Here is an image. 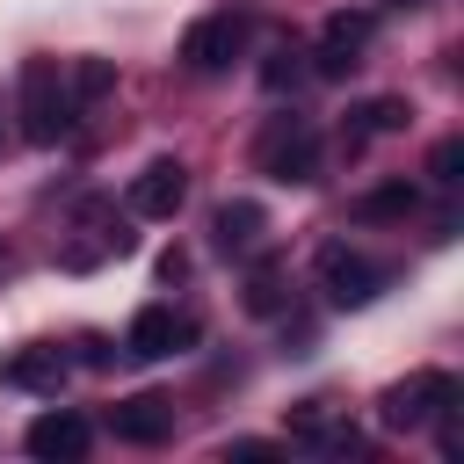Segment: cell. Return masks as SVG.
<instances>
[{"instance_id":"6da1fadb","label":"cell","mask_w":464,"mask_h":464,"mask_svg":"<svg viewBox=\"0 0 464 464\" xmlns=\"http://www.w3.org/2000/svg\"><path fill=\"white\" fill-rule=\"evenodd\" d=\"M72 116H80V102H72L65 72H58L51 58H29V65H22V138H29V145H58V138L72 130Z\"/></svg>"},{"instance_id":"7a4b0ae2","label":"cell","mask_w":464,"mask_h":464,"mask_svg":"<svg viewBox=\"0 0 464 464\" xmlns=\"http://www.w3.org/2000/svg\"><path fill=\"white\" fill-rule=\"evenodd\" d=\"M254 167H261L268 181H312V174H319V130L297 123V116H276V123L261 130V145H254Z\"/></svg>"},{"instance_id":"3957f363","label":"cell","mask_w":464,"mask_h":464,"mask_svg":"<svg viewBox=\"0 0 464 464\" xmlns=\"http://www.w3.org/2000/svg\"><path fill=\"white\" fill-rule=\"evenodd\" d=\"M450 399H457V377H450V370H413V377H399V384L377 399V420H384V428H428Z\"/></svg>"},{"instance_id":"277c9868","label":"cell","mask_w":464,"mask_h":464,"mask_svg":"<svg viewBox=\"0 0 464 464\" xmlns=\"http://www.w3.org/2000/svg\"><path fill=\"white\" fill-rule=\"evenodd\" d=\"M188 348H196V319L167 312V304H145L123 334V355H138V362H167V355H188Z\"/></svg>"},{"instance_id":"5b68a950","label":"cell","mask_w":464,"mask_h":464,"mask_svg":"<svg viewBox=\"0 0 464 464\" xmlns=\"http://www.w3.org/2000/svg\"><path fill=\"white\" fill-rule=\"evenodd\" d=\"M239 51H246V14H203L181 36V65L188 72H225Z\"/></svg>"},{"instance_id":"8992f818","label":"cell","mask_w":464,"mask_h":464,"mask_svg":"<svg viewBox=\"0 0 464 464\" xmlns=\"http://www.w3.org/2000/svg\"><path fill=\"white\" fill-rule=\"evenodd\" d=\"M319 290H326L334 304H348V312H355V304H370V297L384 290V268L334 239V246H319Z\"/></svg>"},{"instance_id":"52a82bcc","label":"cell","mask_w":464,"mask_h":464,"mask_svg":"<svg viewBox=\"0 0 464 464\" xmlns=\"http://www.w3.org/2000/svg\"><path fill=\"white\" fill-rule=\"evenodd\" d=\"M22 450H29V457H44V464H72V457H87V420H80V413H65V406H51V413H36V420H29Z\"/></svg>"},{"instance_id":"ba28073f","label":"cell","mask_w":464,"mask_h":464,"mask_svg":"<svg viewBox=\"0 0 464 464\" xmlns=\"http://www.w3.org/2000/svg\"><path fill=\"white\" fill-rule=\"evenodd\" d=\"M188 203V167L181 160H152L138 181H130V210L138 218H174Z\"/></svg>"},{"instance_id":"9c48e42d","label":"cell","mask_w":464,"mask_h":464,"mask_svg":"<svg viewBox=\"0 0 464 464\" xmlns=\"http://www.w3.org/2000/svg\"><path fill=\"white\" fill-rule=\"evenodd\" d=\"M109 428H116L123 442L152 450V442H167V435H174V399H160V392H138V399H123V406L109 413Z\"/></svg>"},{"instance_id":"30bf717a","label":"cell","mask_w":464,"mask_h":464,"mask_svg":"<svg viewBox=\"0 0 464 464\" xmlns=\"http://www.w3.org/2000/svg\"><path fill=\"white\" fill-rule=\"evenodd\" d=\"M65 355L58 348H14L7 362H0V384H14V392H51L58 399V384H65Z\"/></svg>"},{"instance_id":"8fae6325","label":"cell","mask_w":464,"mask_h":464,"mask_svg":"<svg viewBox=\"0 0 464 464\" xmlns=\"http://www.w3.org/2000/svg\"><path fill=\"white\" fill-rule=\"evenodd\" d=\"M406 123H413V102H406V94H377V102L348 109V152H355L362 138H392V130H406Z\"/></svg>"},{"instance_id":"7c38bea8","label":"cell","mask_w":464,"mask_h":464,"mask_svg":"<svg viewBox=\"0 0 464 464\" xmlns=\"http://www.w3.org/2000/svg\"><path fill=\"white\" fill-rule=\"evenodd\" d=\"M413 210H420V188L413 181H377V188L355 196V225H406Z\"/></svg>"},{"instance_id":"4fadbf2b","label":"cell","mask_w":464,"mask_h":464,"mask_svg":"<svg viewBox=\"0 0 464 464\" xmlns=\"http://www.w3.org/2000/svg\"><path fill=\"white\" fill-rule=\"evenodd\" d=\"M261 232H268V210L261 203H218V218H210V246L218 254H246Z\"/></svg>"},{"instance_id":"5bb4252c","label":"cell","mask_w":464,"mask_h":464,"mask_svg":"<svg viewBox=\"0 0 464 464\" xmlns=\"http://www.w3.org/2000/svg\"><path fill=\"white\" fill-rule=\"evenodd\" d=\"M290 435H297V442H319V450H334V457H348V450H355V428H341L326 399L290 406Z\"/></svg>"},{"instance_id":"9a60e30c","label":"cell","mask_w":464,"mask_h":464,"mask_svg":"<svg viewBox=\"0 0 464 464\" xmlns=\"http://www.w3.org/2000/svg\"><path fill=\"white\" fill-rule=\"evenodd\" d=\"M370 29H377V22H370L362 7H341V14H326V44H334V51H348V58L370 44Z\"/></svg>"},{"instance_id":"2e32d148","label":"cell","mask_w":464,"mask_h":464,"mask_svg":"<svg viewBox=\"0 0 464 464\" xmlns=\"http://www.w3.org/2000/svg\"><path fill=\"white\" fill-rule=\"evenodd\" d=\"M65 87H72V102H80V109H87V102H102V94H109V87H116V65H109V58H80V65H72V80H65Z\"/></svg>"},{"instance_id":"e0dca14e","label":"cell","mask_w":464,"mask_h":464,"mask_svg":"<svg viewBox=\"0 0 464 464\" xmlns=\"http://www.w3.org/2000/svg\"><path fill=\"white\" fill-rule=\"evenodd\" d=\"M246 312H261V319L283 312V268H276V261H261V268L246 276Z\"/></svg>"},{"instance_id":"ac0fdd59","label":"cell","mask_w":464,"mask_h":464,"mask_svg":"<svg viewBox=\"0 0 464 464\" xmlns=\"http://www.w3.org/2000/svg\"><path fill=\"white\" fill-rule=\"evenodd\" d=\"M457 167H464V138H442V145L428 152V174H435L442 188H457Z\"/></svg>"},{"instance_id":"d6986e66","label":"cell","mask_w":464,"mask_h":464,"mask_svg":"<svg viewBox=\"0 0 464 464\" xmlns=\"http://www.w3.org/2000/svg\"><path fill=\"white\" fill-rule=\"evenodd\" d=\"M362 58H348V51H334V44H319V80H348Z\"/></svg>"},{"instance_id":"ffe728a7","label":"cell","mask_w":464,"mask_h":464,"mask_svg":"<svg viewBox=\"0 0 464 464\" xmlns=\"http://www.w3.org/2000/svg\"><path fill=\"white\" fill-rule=\"evenodd\" d=\"M297 80V51H276L268 65H261V87H290Z\"/></svg>"},{"instance_id":"44dd1931","label":"cell","mask_w":464,"mask_h":464,"mask_svg":"<svg viewBox=\"0 0 464 464\" xmlns=\"http://www.w3.org/2000/svg\"><path fill=\"white\" fill-rule=\"evenodd\" d=\"M80 362H87V370H109V341H102V334H80Z\"/></svg>"},{"instance_id":"7402d4cb","label":"cell","mask_w":464,"mask_h":464,"mask_svg":"<svg viewBox=\"0 0 464 464\" xmlns=\"http://www.w3.org/2000/svg\"><path fill=\"white\" fill-rule=\"evenodd\" d=\"M225 457H239V464H261V457H276V442H225Z\"/></svg>"}]
</instances>
